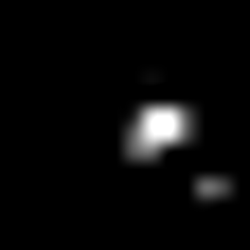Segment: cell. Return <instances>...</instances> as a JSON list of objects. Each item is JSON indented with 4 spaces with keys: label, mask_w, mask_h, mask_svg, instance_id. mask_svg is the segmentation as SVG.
<instances>
[{
    "label": "cell",
    "mask_w": 250,
    "mask_h": 250,
    "mask_svg": "<svg viewBox=\"0 0 250 250\" xmlns=\"http://www.w3.org/2000/svg\"><path fill=\"white\" fill-rule=\"evenodd\" d=\"M0 250H36V232H0Z\"/></svg>",
    "instance_id": "2"
},
{
    "label": "cell",
    "mask_w": 250,
    "mask_h": 250,
    "mask_svg": "<svg viewBox=\"0 0 250 250\" xmlns=\"http://www.w3.org/2000/svg\"><path fill=\"white\" fill-rule=\"evenodd\" d=\"M107 143H125L143 179H179V161H197V89H125V125H107Z\"/></svg>",
    "instance_id": "1"
}]
</instances>
